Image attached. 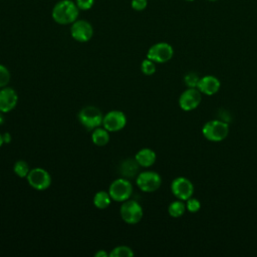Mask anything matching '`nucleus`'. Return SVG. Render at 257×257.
<instances>
[{"mask_svg": "<svg viewBox=\"0 0 257 257\" xmlns=\"http://www.w3.org/2000/svg\"><path fill=\"white\" fill-rule=\"evenodd\" d=\"M30 170L31 169H30L28 163L23 160L16 161L13 166V172L19 178H26Z\"/></svg>", "mask_w": 257, "mask_h": 257, "instance_id": "20", "label": "nucleus"}, {"mask_svg": "<svg viewBox=\"0 0 257 257\" xmlns=\"http://www.w3.org/2000/svg\"><path fill=\"white\" fill-rule=\"evenodd\" d=\"M134 255L133 249L126 245L116 246L109 252V257H132Z\"/></svg>", "mask_w": 257, "mask_h": 257, "instance_id": "21", "label": "nucleus"}, {"mask_svg": "<svg viewBox=\"0 0 257 257\" xmlns=\"http://www.w3.org/2000/svg\"><path fill=\"white\" fill-rule=\"evenodd\" d=\"M200 77L196 72L190 71L184 76V82L188 87H197Z\"/></svg>", "mask_w": 257, "mask_h": 257, "instance_id": "23", "label": "nucleus"}, {"mask_svg": "<svg viewBox=\"0 0 257 257\" xmlns=\"http://www.w3.org/2000/svg\"><path fill=\"white\" fill-rule=\"evenodd\" d=\"M186 204L182 200H177L172 202L168 207V213L173 218H180L186 212Z\"/></svg>", "mask_w": 257, "mask_h": 257, "instance_id": "19", "label": "nucleus"}, {"mask_svg": "<svg viewBox=\"0 0 257 257\" xmlns=\"http://www.w3.org/2000/svg\"><path fill=\"white\" fill-rule=\"evenodd\" d=\"M136 161L140 165V167L143 168H150L152 167L157 160V155L155 151L149 148H144L138 151V153L135 156Z\"/></svg>", "mask_w": 257, "mask_h": 257, "instance_id": "15", "label": "nucleus"}, {"mask_svg": "<svg viewBox=\"0 0 257 257\" xmlns=\"http://www.w3.org/2000/svg\"><path fill=\"white\" fill-rule=\"evenodd\" d=\"M91 141L97 147H104L109 142V132L100 125L92 130Z\"/></svg>", "mask_w": 257, "mask_h": 257, "instance_id": "17", "label": "nucleus"}, {"mask_svg": "<svg viewBox=\"0 0 257 257\" xmlns=\"http://www.w3.org/2000/svg\"><path fill=\"white\" fill-rule=\"evenodd\" d=\"M77 117L82 126L88 131H92L102 124L103 114L98 107L86 105L79 110Z\"/></svg>", "mask_w": 257, "mask_h": 257, "instance_id": "3", "label": "nucleus"}, {"mask_svg": "<svg viewBox=\"0 0 257 257\" xmlns=\"http://www.w3.org/2000/svg\"><path fill=\"white\" fill-rule=\"evenodd\" d=\"M111 198L108 194V192L106 191H98L94 194L92 202L94 207H96L99 210H104L106 209L110 203H111Z\"/></svg>", "mask_w": 257, "mask_h": 257, "instance_id": "18", "label": "nucleus"}, {"mask_svg": "<svg viewBox=\"0 0 257 257\" xmlns=\"http://www.w3.org/2000/svg\"><path fill=\"white\" fill-rule=\"evenodd\" d=\"M208 1H218V0H208Z\"/></svg>", "mask_w": 257, "mask_h": 257, "instance_id": "32", "label": "nucleus"}, {"mask_svg": "<svg viewBox=\"0 0 257 257\" xmlns=\"http://www.w3.org/2000/svg\"><path fill=\"white\" fill-rule=\"evenodd\" d=\"M140 165L136 159H126L119 166V172L121 177L126 179H132L138 176Z\"/></svg>", "mask_w": 257, "mask_h": 257, "instance_id": "16", "label": "nucleus"}, {"mask_svg": "<svg viewBox=\"0 0 257 257\" xmlns=\"http://www.w3.org/2000/svg\"><path fill=\"white\" fill-rule=\"evenodd\" d=\"M173 55L174 49L171 44L167 42H158L149 48L147 58L156 63H165L171 60Z\"/></svg>", "mask_w": 257, "mask_h": 257, "instance_id": "8", "label": "nucleus"}, {"mask_svg": "<svg viewBox=\"0 0 257 257\" xmlns=\"http://www.w3.org/2000/svg\"><path fill=\"white\" fill-rule=\"evenodd\" d=\"M3 141H4V144H9L11 142V137H10L9 133L3 134Z\"/></svg>", "mask_w": 257, "mask_h": 257, "instance_id": "29", "label": "nucleus"}, {"mask_svg": "<svg viewBox=\"0 0 257 257\" xmlns=\"http://www.w3.org/2000/svg\"><path fill=\"white\" fill-rule=\"evenodd\" d=\"M75 3H76V6L78 7V9L88 10L92 7L94 0H76Z\"/></svg>", "mask_w": 257, "mask_h": 257, "instance_id": "26", "label": "nucleus"}, {"mask_svg": "<svg viewBox=\"0 0 257 257\" xmlns=\"http://www.w3.org/2000/svg\"><path fill=\"white\" fill-rule=\"evenodd\" d=\"M26 180L28 185L37 191H44L51 185L50 174L45 169L39 167L31 169L26 177Z\"/></svg>", "mask_w": 257, "mask_h": 257, "instance_id": "7", "label": "nucleus"}, {"mask_svg": "<svg viewBox=\"0 0 257 257\" xmlns=\"http://www.w3.org/2000/svg\"><path fill=\"white\" fill-rule=\"evenodd\" d=\"M126 124V116L123 111L118 109H113L108 111L103 115L102 126L109 133L119 132L124 128Z\"/></svg>", "mask_w": 257, "mask_h": 257, "instance_id": "9", "label": "nucleus"}, {"mask_svg": "<svg viewBox=\"0 0 257 257\" xmlns=\"http://www.w3.org/2000/svg\"><path fill=\"white\" fill-rule=\"evenodd\" d=\"M119 215L124 223L128 225L138 224L144 216L143 207L137 201L128 199L122 202L119 209Z\"/></svg>", "mask_w": 257, "mask_h": 257, "instance_id": "5", "label": "nucleus"}, {"mask_svg": "<svg viewBox=\"0 0 257 257\" xmlns=\"http://www.w3.org/2000/svg\"><path fill=\"white\" fill-rule=\"evenodd\" d=\"M70 34L78 42H87L93 35V28L86 20H75L70 27Z\"/></svg>", "mask_w": 257, "mask_h": 257, "instance_id": "12", "label": "nucleus"}, {"mask_svg": "<svg viewBox=\"0 0 257 257\" xmlns=\"http://www.w3.org/2000/svg\"><path fill=\"white\" fill-rule=\"evenodd\" d=\"M186 208L190 213H197L201 209V203L196 198H189L186 201Z\"/></svg>", "mask_w": 257, "mask_h": 257, "instance_id": "25", "label": "nucleus"}, {"mask_svg": "<svg viewBox=\"0 0 257 257\" xmlns=\"http://www.w3.org/2000/svg\"><path fill=\"white\" fill-rule=\"evenodd\" d=\"M156 62H154L153 60L146 58L142 61L141 70L145 75H153L156 72Z\"/></svg>", "mask_w": 257, "mask_h": 257, "instance_id": "22", "label": "nucleus"}, {"mask_svg": "<svg viewBox=\"0 0 257 257\" xmlns=\"http://www.w3.org/2000/svg\"><path fill=\"white\" fill-rule=\"evenodd\" d=\"M4 144V141H3V135L0 134V147H2Z\"/></svg>", "mask_w": 257, "mask_h": 257, "instance_id": "31", "label": "nucleus"}, {"mask_svg": "<svg viewBox=\"0 0 257 257\" xmlns=\"http://www.w3.org/2000/svg\"><path fill=\"white\" fill-rule=\"evenodd\" d=\"M18 102V94L12 87L0 88V111L7 113L15 108Z\"/></svg>", "mask_w": 257, "mask_h": 257, "instance_id": "13", "label": "nucleus"}, {"mask_svg": "<svg viewBox=\"0 0 257 257\" xmlns=\"http://www.w3.org/2000/svg\"><path fill=\"white\" fill-rule=\"evenodd\" d=\"M171 191L177 199L187 201L193 196L194 185L189 179L185 177H178L173 180L171 184Z\"/></svg>", "mask_w": 257, "mask_h": 257, "instance_id": "10", "label": "nucleus"}, {"mask_svg": "<svg viewBox=\"0 0 257 257\" xmlns=\"http://www.w3.org/2000/svg\"><path fill=\"white\" fill-rule=\"evenodd\" d=\"M136 184L138 188L145 193H153L157 191L162 185L161 176L154 171H144L136 177Z\"/></svg>", "mask_w": 257, "mask_h": 257, "instance_id": "6", "label": "nucleus"}, {"mask_svg": "<svg viewBox=\"0 0 257 257\" xmlns=\"http://www.w3.org/2000/svg\"><path fill=\"white\" fill-rule=\"evenodd\" d=\"M148 1L147 0H132V8L136 11H142L147 7Z\"/></svg>", "mask_w": 257, "mask_h": 257, "instance_id": "27", "label": "nucleus"}, {"mask_svg": "<svg viewBox=\"0 0 257 257\" xmlns=\"http://www.w3.org/2000/svg\"><path fill=\"white\" fill-rule=\"evenodd\" d=\"M95 257H108L109 256V253L106 252L105 250H98L95 254H94Z\"/></svg>", "mask_w": 257, "mask_h": 257, "instance_id": "28", "label": "nucleus"}, {"mask_svg": "<svg viewBox=\"0 0 257 257\" xmlns=\"http://www.w3.org/2000/svg\"><path fill=\"white\" fill-rule=\"evenodd\" d=\"M220 80L214 75H205L200 77L197 88L201 93L206 95H213L220 89Z\"/></svg>", "mask_w": 257, "mask_h": 257, "instance_id": "14", "label": "nucleus"}, {"mask_svg": "<svg viewBox=\"0 0 257 257\" xmlns=\"http://www.w3.org/2000/svg\"><path fill=\"white\" fill-rule=\"evenodd\" d=\"M4 122V113L0 111V125Z\"/></svg>", "mask_w": 257, "mask_h": 257, "instance_id": "30", "label": "nucleus"}, {"mask_svg": "<svg viewBox=\"0 0 257 257\" xmlns=\"http://www.w3.org/2000/svg\"><path fill=\"white\" fill-rule=\"evenodd\" d=\"M186 1H194V0H186Z\"/></svg>", "mask_w": 257, "mask_h": 257, "instance_id": "33", "label": "nucleus"}, {"mask_svg": "<svg viewBox=\"0 0 257 257\" xmlns=\"http://www.w3.org/2000/svg\"><path fill=\"white\" fill-rule=\"evenodd\" d=\"M78 7L71 0H61L52 9L53 20L61 25L72 24L78 17Z\"/></svg>", "mask_w": 257, "mask_h": 257, "instance_id": "1", "label": "nucleus"}, {"mask_svg": "<svg viewBox=\"0 0 257 257\" xmlns=\"http://www.w3.org/2000/svg\"><path fill=\"white\" fill-rule=\"evenodd\" d=\"M10 78H11L10 71L6 66L0 63V88L7 86V84L10 81Z\"/></svg>", "mask_w": 257, "mask_h": 257, "instance_id": "24", "label": "nucleus"}, {"mask_svg": "<svg viewBox=\"0 0 257 257\" xmlns=\"http://www.w3.org/2000/svg\"><path fill=\"white\" fill-rule=\"evenodd\" d=\"M202 133L205 139L210 142H221L229 134V124L222 119H212L203 125Z\"/></svg>", "mask_w": 257, "mask_h": 257, "instance_id": "2", "label": "nucleus"}, {"mask_svg": "<svg viewBox=\"0 0 257 257\" xmlns=\"http://www.w3.org/2000/svg\"><path fill=\"white\" fill-rule=\"evenodd\" d=\"M202 101V93L197 87H188L179 97V105L185 111H190L199 106Z\"/></svg>", "mask_w": 257, "mask_h": 257, "instance_id": "11", "label": "nucleus"}, {"mask_svg": "<svg viewBox=\"0 0 257 257\" xmlns=\"http://www.w3.org/2000/svg\"><path fill=\"white\" fill-rule=\"evenodd\" d=\"M133 185L126 178H117L111 182L108 188V194L112 201L122 203L131 199L133 195Z\"/></svg>", "mask_w": 257, "mask_h": 257, "instance_id": "4", "label": "nucleus"}]
</instances>
